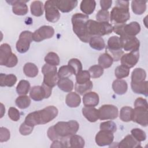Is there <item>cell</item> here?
Wrapping results in <instances>:
<instances>
[{"mask_svg":"<svg viewBox=\"0 0 148 148\" xmlns=\"http://www.w3.org/2000/svg\"><path fill=\"white\" fill-rule=\"evenodd\" d=\"M32 40V33L31 31H24L21 32L16 45L17 51L20 53H26L29 50Z\"/></svg>","mask_w":148,"mask_h":148,"instance_id":"9","label":"cell"},{"mask_svg":"<svg viewBox=\"0 0 148 148\" xmlns=\"http://www.w3.org/2000/svg\"><path fill=\"white\" fill-rule=\"evenodd\" d=\"M109 54L111 57L113 58V61H118L120 60L122 56L124 54V51L123 50H112L106 48V52Z\"/></svg>","mask_w":148,"mask_h":148,"instance_id":"50","label":"cell"},{"mask_svg":"<svg viewBox=\"0 0 148 148\" xmlns=\"http://www.w3.org/2000/svg\"><path fill=\"white\" fill-rule=\"evenodd\" d=\"M98 65L102 68H108L112 66L113 60L109 54L105 53L99 56L98 59Z\"/></svg>","mask_w":148,"mask_h":148,"instance_id":"36","label":"cell"},{"mask_svg":"<svg viewBox=\"0 0 148 148\" xmlns=\"http://www.w3.org/2000/svg\"><path fill=\"white\" fill-rule=\"evenodd\" d=\"M45 17L50 23H56L60 18V13L54 1H47L45 3Z\"/></svg>","mask_w":148,"mask_h":148,"instance_id":"11","label":"cell"},{"mask_svg":"<svg viewBox=\"0 0 148 148\" xmlns=\"http://www.w3.org/2000/svg\"><path fill=\"white\" fill-rule=\"evenodd\" d=\"M51 87L42 83V86H35L31 88L29 97L35 101H40L45 98H49L51 94Z\"/></svg>","mask_w":148,"mask_h":148,"instance_id":"8","label":"cell"},{"mask_svg":"<svg viewBox=\"0 0 148 148\" xmlns=\"http://www.w3.org/2000/svg\"><path fill=\"white\" fill-rule=\"evenodd\" d=\"M114 135L113 133L100 130L95 135V140L99 146H105L110 145L113 143Z\"/></svg>","mask_w":148,"mask_h":148,"instance_id":"17","label":"cell"},{"mask_svg":"<svg viewBox=\"0 0 148 148\" xmlns=\"http://www.w3.org/2000/svg\"><path fill=\"white\" fill-rule=\"evenodd\" d=\"M133 116V108L130 106H123L120 111V119L123 122L132 121Z\"/></svg>","mask_w":148,"mask_h":148,"instance_id":"35","label":"cell"},{"mask_svg":"<svg viewBox=\"0 0 148 148\" xmlns=\"http://www.w3.org/2000/svg\"><path fill=\"white\" fill-rule=\"evenodd\" d=\"M42 72L43 74V83L51 88L57 84L60 78L56 66L45 64L42 68Z\"/></svg>","mask_w":148,"mask_h":148,"instance_id":"7","label":"cell"},{"mask_svg":"<svg viewBox=\"0 0 148 148\" xmlns=\"http://www.w3.org/2000/svg\"><path fill=\"white\" fill-rule=\"evenodd\" d=\"M34 127H32L31 125H29L27 124L25 122H23L20 128H19V132L20 133L24 136L28 135H29L33 131Z\"/></svg>","mask_w":148,"mask_h":148,"instance_id":"51","label":"cell"},{"mask_svg":"<svg viewBox=\"0 0 148 148\" xmlns=\"http://www.w3.org/2000/svg\"><path fill=\"white\" fill-rule=\"evenodd\" d=\"M30 89L31 86L29 82L26 80H21L18 82L16 87V92L20 95H26L28 94Z\"/></svg>","mask_w":148,"mask_h":148,"instance_id":"40","label":"cell"},{"mask_svg":"<svg viewBox=\"0 0 148 148\" xmlns=\"http://www.w3.org/2000/svg\"><path fill=\"white\" fill-rule=\"evenodd\" d=\"M1 118H2L3 116L4 113H5V106L3 105V103H1Z\"/></svg>","mask_w":148,"mask_h":148,"instance_id":"58","label":"cell"},{"mask_svg":"<svg viewBox=\"0 0 148 148\" xmlns=\"http://www.w3.org/2000/svg\"><path fill=\"white\" fill-rule=\"evenodd\" d=\"M107 49L112 50H122V44L120 37L117 36H112L110 37L108 40Z\"/></svg>","mask_w":148,"mask_h":148,"instance_id":"34","label":"cell"},{"mask_svg":"<svg viewBox=\"0 0 148 148\" xmlns=\"http://www.w3.org/2000/svg\"><path fill=\"white\" fill-rule=\"evenodd\" d=\"M28 1V0H12L6 1V2L12 5V12L14 14L18 16H24L28 12V6L26 5V3Z\"/></svg>","mask_w":148,"mask_h":148,"instance_id":"16","label":"cell"},{"mask_svg":"<svg viewBox=\"0 0 148 148\" xmlns=\"http://www.w3.org/2000/svg\"><path fill=\"white\" fill-rule=\"evenodd\" d=\"M46 64L53 66H57L60 64V58L58 54L54 52H49L44 59Z\"/></svg>","mask_w":148,"mask_h":148,"instance_id":"41","label":"cell"},{"mask_svg":"<svg viewBox=\"0 0 148 148\" xmlns=\"http://www.w3.org/2000/svg\"><path fill=\"white\" fill-rule=\"evenodd\" d=\"M147 84L148 82L145 80L139 83H131V87L132 91L136 94H139L147 96Z\"/></svg>","mask_w":148,"mask_h":148,"instance_id":"31","label":"cell"},{"mask_svg":"<svg viewBox=\"0 0 148 148\" xmlns=\"http://www.w3.org/2000/svg\"><path fill=\"white\" fill-rule=\"evenodd\" d=\"M18 62V58L16 54H13L10 59L8 60L6 64V66L8 68H13L15 66Z\"/></svg>","mask_w":148,"mask_h":148,"instance_id":"55","label":"cell"},{"mask_svg":"<svg viewBox=\"0 0 148 148\" xmlns=\"http://www.w3.org/2000/svg\"><path fill=\"white\" fill-rule=\"evenodd\" d=\"M146 77V71L141 68H136L134 69L131 74L132 83H139L145 80Z\"/></svg>","mask_w":148,"mask_h":148,"instance_id":"26","label":"cell"},{"mask_svg":"<svg viewBox=\"0 0 148 148\" xmlns=\"http://www.w3.org/2000/svg\"><path fill=\"white\" fill-rule=\"evenodd\" d=\"M99 119L101 120H114L119 116L118 108L113 105H103L98 109Z\"/></svg>","mask_w":148,"mask_h":148,"instance_id":"10","label":"cell"},{"mask_svg":"<svg viewBox=\"0 0 148 148\" xmlns=\"http://www.w3.org/2000/svg\"><path fill=\"white\" fill-rule=\"evenodd\" d=\"M112 88L114 92L118 95L124 94L128 90V84L125 80L116 79L112 83Z\"/></svg>","mask_w":148,"mask_h":148,"instance_id":"23","label":"cell"},{"mask_svg":"<svg viewBox=\"0 0 148 148\" xmlns=\"http://www.w3.org/2000/svg\"><path fill=\"white\" fill-rule=\"evenodd\" d=\"M139 58V51H132L124 54L120 58L121 64L130 69L133 68L138 62Z\"/></svg>","mask_w":148,"mask_h":148,"instance_id":"15","label":"cell"},{"mask_svg":"<svg viewBox=\"0 0 148 148\" xmlns=\"http://www.w3.org/2000/svg\"><path fill=\"white\" fill-rule=\"evenodd\" d=\"M123 49L126 51H139L140 47V41L135 36H124L120 37Z\"/></svg>","mask_w":148,"mask_h":148,"instance_id":"14","label":"cell"},{"mask_svg":"<svg viewBox=\"0 0 148 148\" xmlns=\"http://www.w3.org/2000/svg\"><path fill=\"white\" fill-rule=\"evenodd\" d=\"M92 87L93 84L91 80L84 84H79L76 83L75 84V90L76 92H77L78 94H79L81 95H83L84 94L90 91Z\"/></svg>","mask_w":148,"mask_h":148,"instance_id":"37","label":"cell"},{"mask_svg":"<svg viewBox=\"0 0 148 148\" xmlns=\"http://www.w3.org/2000/svg\"><path fill=\"white\" fill-rule=\"evenodd\" d=\"M87 31L89 35L102 36L111 34L113 31V26L109 23L99 22L93 20H88L87 23Z\"/></svg>","mask_w":148,"mask_h":148,"instance_id":"5","label":"cell"},{"mask_svg":"<svg viewBox=\"0 0 148 148\" xmlns=\"http://www.w3.org/2000/svg\"><path fill=\"white\" fill-rule=\"evenodd\" d=\"M90 75L88 71H82L76 75V81L77 84H84L90 80Z\"/></svg>","mask_w":148,"mask_h":148,"instance_id":"45","label":"cell"},{"mask_svg":"<svg viewBox=\"0 0 148 148\" xmlns=\"http://www.w3.org/2000/svg\"><path fill=\"white\" fill-rule=\"evenodd\" d=\"M147 1H132L131 2V9L134 14H142L146 10Z\"/></svg>","mask_w":148,"mask_h":148,"instance_id":"28","label":"cell"},{"mask_svg":"<svg viewBox=\"0 0 148 148\" xmlns=\"http://www.w3.org/2000/svg\"><path fill=\"white\" fill-rule=\"evenodd\" d=\"M82 114L88 121L91 123H94L99 119L98 109L94 107L83 108Z\"/></svg>","mask_w":148,"mask_h":148,"instance_id":"22","label":"cell"},{"mask_svg":"<svg viewBox=\"0 0 148 148\" xmlns=\"http://www.w3.org/2000/svg\"><path fill=\"white\" fill-rule=\"evenodd\" d=\"M31 102L30 98L26 95H22L18 97L15 103L16 106L21 109H24L29 107Z\"/></svg>","mask_w":148,"mask_h":148,"instance_id":"38","label":"cell"},{"mask_svg":"<svg viewBox=\"0 0 148 148\" xmlns=\"http://www.w3.org/2000/svg\"><path fill=\"white\" fill-rule=\"evenodd\" d=\"M13 54L9 45L8 43L2 44L0 46V65L5 66Z\"/></svg>","mask_w":148,"mask_h":148,"instance_id":"20","label":"cell"},{"mask_svg":"<svg viewBox=\"0 0 148 148\" xmlns=\"http://www.w3.org/2000/svg\"><path fill=\"white\" fill-rule=\"evenodd\" d=\"M131 133L132 136L139 142H143L146 139V134L145 132L140 128H133L131 131Z\"/></svg>","mask_w":148,"mask_h":148,"instance_id":"47","label":"cell"},{"mask_svg":"<svg viewBox=\"0 0 148 148\" xmlns=\"http://www.w3.org/2000/svg\"><path fill=\"white\" fill-rule=\"evenodd\" d=\"M66 143L65 139L64 140H56L53 141L52 145L50 146L51 147H68V146L65 144Z\"/></svg>","mask_w":148,"mask_h":148,"instance_id":"57","label":"cell"},{"mask_svg":"<svg viewBox=\"0 0 148 148\" xmlns=\"http://www.w3.org/2000/svg\"><path fill=\"white\" fill-rule=\"evenodd\" d=\"M130 74V69L126 66L120 65L117 66L114 70V75L117 79L127 77Z\"/></svg>","mask_w":148,"mask_h":148,"instance_id":"42","label":"cell"},{"mask_svg":"<svg viewBox=\"0 0 148 148\" xmlns=\"http://www.w3.org/2000/svg\"><path fill=\"white\" fill-rule=\"evenodd\" d=\"M115 6L110 14V21L116 24H124L130 18L129 11V1H116Z\"/></svg>","mask_w":148,"mask_h":148,"instance_id":"3","label":"cell"},{"mask_svg":"<svg viewBox=\"0 0 148 148\" xmlns=\"http://www.w3.org/2000/svg\"><path fill=\"white\" fill-rule=\"evenodd\" d=\"M100 130L105 131L111 133H114L117 130V126L114 122L109 120L102 122L99 125Z\"/></svg>","mask_w":148,"mask_h":148,"instance_id":"43","label":"cell"},{"mask_svg":"<svg viewBox=\"0 0 148 148\" xmlns=\"http://www.w3.org/2000/svg\"><path fill=\"white\" fill-rule=\"evenodd\" d=\"M23 72L27 77H35L38 75L39 70L35 64L32 62H27L23 67Z\"/></svg>","mask_w":148,"mask_h":148,"instance_id":"33","label":"cell"},{"mask_svg":"<svg viewBox=\"0 0 148 148\" xmlns=\"http://www.w3.org/2000/svg\"><path fill=\"white\" fill-rule=\"evenodd\" d=\"M53 127L58 140H64L76 134L79 128V124L76 120L59 121Z\"/></svg>","mask_w":148,"mask_h":148,"instance_id":"4","label":"cell"},{"mask_svg":"<svg viewBox=\"0 0 148 148\" xmlns=\"http://www.w3.org/2000/svg\"><path fill=\"white\" fill-rule=\"evenodd\" d=\"M96 6V2L94 0H83L80 3V9L86 15L92 14Z\"/></svg>","mask_w":148,"mask_h":148,"instance_id":"27","label":"cell"},{"mask_svg":"<svg viewBox=\"0 0 148 148\" xmlns=\"http://www.w3.org/2000/svg\"><path fill=\"white\" fill-rule=\"evenodd\" d=\"M118 147H128V148H137L141 147L140 142L136 140L132 135H127L123 140L118 143Z\"/></svg>","mask_w":148,"mask_h":148,"instance_id":"21","label":"cell"},{"mask_svg":"<svg viewBox=\"0 0 148 148\" xmlns=\"http://www.w3.org/2000/svg\"><path fill=\"white\" fill-rule=\"evenodd\" d=\"M113 31L119 35L120 37L135 36L140 31V25L136 21H132L129 24H116L113 26Z\"/></svg>","mask_w":148,"mask_h":148,"instance_id":"6","label":"cell"},{"mask_svg":"<svg viewBox=\"0 0 148 148\" xmlns=\"http://www.w3.org/2000/svg\"><path fill=\"white\" fill-rule=\"evenodd\" d=\"M58 9L62 13H68L74 9L77 5V1L58 0L54 1Z\"/></svg>","mask_w":148,"mask_h":148,"instance_id":"18","label":"cell"},{"mask_svg":"<svg viewBox=\"0 0 148 148\" xmlns=\"http://www.w3.org/2000/svg\"><path fill=\"white\" fill-rule=\"evenodd\" d=\"M54 34V29L51 26L43 25L32 33V39L36 42H40L52 38Z\"/></svg>","mask_w":148,"mask_h":148,"instance_id":"12","label":"cell"},{"mask_svg":"<svg viewBox=\"0 0 148 148\" xmlns=\"http://www.w3.org/2000/svg\"><path fill=\"white\" fill-rule=\"evenodd\" d=\"M88 20V16L80 13L74 14L71 18L74 33L81 41L84 43H88L91 38L88 33L87 28V23Z\"/></svg>","mask_w":148,"mask_h":148,"instance_id":"2","label":"cell"},{"mask_svg":"<svg viewBox=\"0 0 148 148\" xmlns=\"http://www.w3.org/2000/svg\"><path fill=\"white\" fill-rule=\"evenodd\" d=\"M88 42L90 47L97 50H102L105 47V41L101 36H92Z\"/></svg>","mask_w":148,"mask_h":148,"instance_id":"32","label":"cell"},{"mask_svg":"<svg viewBox=\"0 0 148 148\" xmlns=\"http://www.w3.org/2000/svg\"><path fill=\"white\" fill-rule=\"evenodd\" d=\"M72 75H74L73 72L68 65L61 66L58 71V75L60 79L68 77Z\"/></svg>","mask_w":148,"mask_h":148,"instance_id":"48","label":"cell"},{"mask_svg":"<svg viewBox=\"0 0 148 148\" xmlns=\"http://www.w3.org/2000/svg\"><path fill=\"white\" fill-rule=\"evenodd\" d=\"M99 3H100V6L102 10H108L112 6V0H101Z\"/></svg>","mask_w":148,"mask_h":148,"instance_id":"56","label":"cell"},{"mask_svg":"<svg viewBox=\"0 0 148 148\" xmlns=\"http://www.w3.org/2000/svg\"><path fill=\"white\" fill-rule=\"evenodd\" d=\"M9 117L14 121H17L20 118V113L14 107H10L8 110Z\"/></svg>","mask_w":148,"mask_h":148,"instance_id":"52","label":"cell"},{"mask_svg":"<svg viewBox=\"0 0 148 148\" xmlns=\"http://www.w3.org/2000/svg\"><path fill=\"white\" fill-rule=\"evenodd\" d=\"M65 103L70 108H77L81 103V98L77 92H70L65 98Z\"/></svg>","mask_w":148,"mask_h":148,"instance_id":"24","label":"cell"},{"mask_svg":"<svg viewBox=\"0 0 148 148\" xmlns=\"http://www.w3.org/2000/svg\"><path fill=\"white\" fill-rule=\"evenodd\" d=\"M10 137V133L9 130L3 127L0 128V142L1 143L7 142Z\"/></svg>","mask_w":148,"mask_h":148,"instance_id":"53","label":"cell"},{"mask_svg":"<svg viewBox=\"0 0 148 148\" xmlns=\"http://www.w3.org/2000/svg\"><path fill=\"white\" fill-rule=\"evenodd\" d=\"M97 21L109 23L110 20V14L108 10H99L95 16Z\"/></svg>","mask_w":148,"mask_h":148,"instance_id":"49","label":"cell"},{"mask_svg":"<svg viewBox=\"0 0 148 148\" xmlns=\"http://www.w3.org/2000/svg\"><path fill=\"white\" fill-rule=\"evenodd\" d=\"M69 145L71 147L83 148L84 147L85 141L81 136L75 134L70 137Z\"/></svg>","mask_w":148,"mask_h":148,"instance_id":"39","label":"cell"},{"mask_svg":"<svg viewBox=\"0 0 148 148\" xmlns=\"http://www.w3.org/2000/svg\"><path fill=\"white\" fill-rule=\"evenodd\" d=\"M17 82V77L14 74H0V86L1 87H12Z\"/></svg>","mask_w":148,"mask_h":148,"instance_id":"25","label":"cell"},{"mask_svg":"<svg viewBox=\"0 0 148 148\" xmlns=\"http://www.w3.org/2000/svg\"><path fill=\"white\" fill-rule=\"evenodd\" d=\"M57 86L61 90L65 92H71L74 86L73 82L68 77L59 79L57 82Z\"/></svg>","mask_w":148,"mask_h":148,"instance_id":"29","label":"cell"},{"mask_svg":"<svg viewBox=\"0 0 148 148\" xmlns=\"http://www.w3.org/2000/svg\"><path fill=\"white\" fill-rule=\"evenodd\" d=\"M31 14L36 17H40L43 15L45 7L42 2L40 1H33L30 5Z\"/></svg>","mask_w":148,"mask_h":148,"instance_id":"30","label":"cell"},{"mask_svg":"<svg viewBox=\"0 0 148 148\" xmlns=\"http://www.w3.org/2000/svg\"><path fill=\"white\" fill-rule=\"evenodd\" d=\"M58 110L54 106H48L44 109L27 114L24 122L32 127L45 124L52 121L58 115Z\"/></svg>","mask_w":148,"mask_h":148,"instance_id":"1","label":"cell"},{"mask_svg":"<svg viewBox=\"0 0 148 148\" xmlns=\"http://www.w3.org/2000/svg\"><path fill=\"white\" fill-rule=\"evenodd\" d=\"M135 107H143V108H148V105L147 102V100L145 98L139 97L136 99L134 102Z\"/></svg>","mask_w":148,"mask_h":148,"instance_id":"54","label":"cell"},{"mask_svg":"<svg viewBox=\"0 0 148 148\" xmlns=\"http://www.w3.org/2000/svg\"><path fill=\"white\" fill-rule=\"evenodd\" d=\"M88 72L91 78L97 79L103 75V68L99 65H94L89 68Z\"/></svg>","mask_w":148,"mask_h":148,"instance_id":"44","label":"cell"},{"mask_svg":"<svg viewBox=\"0 0 148 148\" xmlns=\"http://www.w3.org/2000/svg\"><path fill=\"white\" fill-rule=\"evenodd\" d=\"M68 65H69L71 69H72L74 75L76 76L78 73L82 71V64L79 60L77 58H72L71 59L68 63Z\"/></svg>","mask_w":148,"mask_h":148,"instance_id":"46","label":"cell"},{"mask_svg":"<svg viewBox=\"0 0 148 148\" xmlns=\"http://www.w3.org/2000/svg\"><path fill=\"white\" fill-rule=\"evenodd\" d=\"M99 98L97 93L89 91L83 95V103L86 107H95L99 103Z\"/></svg>","mask_w":148,"mask_h":148,"instance_id":"19","label":"cell"},{"mask_svg":"<svg viewBox=\"0 0 148 148\" xmlns=\"http://www.w3.org/2000/svg\"><path fill=\"white\" fill-rule=\"evenodd\" d=\"M132 121L143 127H147L148 125V108L135 107L133 109Z\"/></svg>","mask_w":148,"mask_h":148,"instance_id":"13","label":"cell"}]
</instances>
